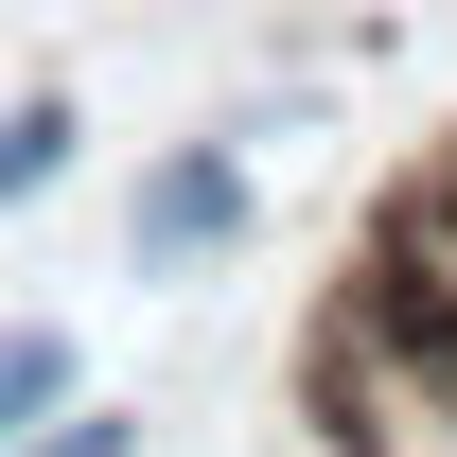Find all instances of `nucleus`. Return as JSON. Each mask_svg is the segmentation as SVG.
<instances>
[{
  "label": "nucleus",
  "instance_id": "nucleus-4",
  "mask_svg": "<svg viewBox=\"0 0 457 457\" xmlns=\"http://www.w3.org/2000/svg\"><path fill=\"white\" fill-rule=\"evenodd\" d=\"M18 457H141V422H106V404H71V422H36Z\"/></svg>",
  "mask_w": 457,
  "mask_h": 457
},
{
  "label": "nucleus",
  "instance_id": "nucleus-1",
  "mask_svg": "<svg viewBox=\"0 0 457 457\" xmlns=\"http://www.w3.org/2000/svg\"><path fill=\"white\" fill-rule=\"evenodd\" d=\"M228 228H246V159H228V141H176V159L141 176L123 246H141V282H176V264H212Z\"/></svg>",
  "mask_w": 457,
  "mask_h": 457
},
{
  "label": "nucleus",
  "instance_id": "nucleus-2",
  "mask_svg": "<svg viewBox=\"0 0 457 457\" xmlns=\"http://www.w3.org/2000/svg\"><path fill=\"white\" fill-rule=\"evenodd\" d=\"M71 141H88V123H71V88H36V106H0V212H36V194L71 176Z\"/></svg>",
  "mask_w": 457,
  "mask_h": 457
},
{
  "label": "nucleus",
  "instance_id": "nucleus-3",
  "mask_svg": "<svg viewBox=\"0 0 457 457\" xmlns=\"http://www.w3.org/2000/svg\"><path fill=\"white\" fill-rule=\"evenodd\" d=\"M54 404H71V335H54V317H18V335H0V457L36 440Z\"/></svg>",
  "mask_w": 457,
  "mask_h": 457
}]
</instances>
